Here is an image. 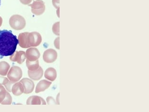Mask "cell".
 I'll list each match as a JSON object with an SVG mask.
<instances>
[{
  "label": "cell",
  "mask_w": 149,
  "mask_h": 112,
  "mask_svg": "<svg viewBox=\"0 0 149 112\" xmlns=\"http://www.w3.org/2000/svg\"><path fill=\"white\" fill-rule=\"evenodd\" d=\"M9 23L11 28L17 31L24 29L26 25L25 19L19 15H15L11 17Z\"/></svg>",
  "instance_id": "cell-2"
},
{
  "label": "cell",
  "mask_w": 149,
  "mask_h": 112,
  "mask_svg": "<svg viewBox=\"0 0 149 112\" xmlns=\"http://www.w3.org/2000/svg\"><path fill=\"white\" fill-rule=\"evenodd\" d=\"M18 44L17 36L12 32L0 30V56H11L15 52Z\"/></svg>",
  "instance_id": "cell-1"
},
{
  "label": "cell",
  "mask_w": 149,
  "mask_h": 112,
  "mask_svg": "<svg viewBox=\"0 0 149 112\" xmlns=\"http://www.w3.org/2000/svg\"><path fill=\"white\" fill-rule=\"evenodd\" d=\"M57 57L58 54L56 51L51 48L45 51L43 55V60L46 63H52L57 60Z\"/></svg>",
  "instance_id": "cell-6"
},
{
  "label": "cell",
  "mask_w": 149,
  "mask_h": 112,
  "mask_svg": "<svg viewBox=\"0 0 149 112\" xmlns=\"http://www.w3.org/2000/svg\"><path fill=\"white\" fill-rule=\"evenodd\" d=\"M28 73L29 76L31 79L37 81V80L40 79L42 78L44 71H43V69L39 66L38 69L35 70V71L29 70Z\"/></svg>",
  "instance_id": "cell-11"
},
{
  "label": "cell",
  "mask_w": 149,
  "mask_h": 112,
  "mask_svg": "<svg viewBox=\"0 0 149 112\" xmlns=\"http://www.w3.org/2000/svg\"><path fill=\"white\" fill-rule=\"evenodd\" d=\"M6 90L3 86L0 85V103L4 99L6 95Z\"/></svg>",
  "instance_id": "cell-19"
},
{
  "label": "cell",
  "mask_w": 149,
  "mask_h": 112,
  "mask_svg": "<svg viewBox=\"0 0 149 112\" xmlns=\"http://www.w3.org/2000/svg\"><path fill=\"white\" fill-rule=\"evenodd\" d=\"M20 82L24 86V93L25 94H29L33 92L34 89L35 84L32 80L28 78H24L20 81Z\"/></svg>",
  "instance_id": "cell-9"
},
{
  "label": "cell",
  "mask_w": 149,
  "mask_h": 112,
  "mask_svg": "<svg viewBox=\"0 0 149 112\" xmlns=\"http://www.w3.org/2000/svg\"><path fill=\"white\" fill-rule=\"evenodd\" d=\"M29 6L31 8V12L33 14L39 16L44 13L45 11V3L42 0H36Z\"/></svg>",
  "instance_id": "cell-3"
},
{
  "label": "cell",
  "mask_w": 149,
  "mask_h": 112,
  "mask_svg": "<svg viewBox=\"0 0 149 112\" xmlns=\"http://www.w3.org/2000/svg\"><path fill=\"white\" fill-rule=\"evenodd\" d=\"M52 31L56 35H59V22L55 23L52 26Z\"/></svg>",
  "instance_id": "cell-20"
},
{
  "label": "cell",
  "mask_w": 149,
  "mask_h": 112,
  "mask_svg": "<svg viewBox=\"0 0 149 112\" xmlns=\"http://www.w3.org/2000/svg\"><path fill=\"white\" fill-rule=\"evenodd\" d=\"M12 97L8 92H6V96L3 102L1 103L2 105H10L12 103Z\"/></svg>",
  "instance_id": "cell-18"
},
{
  "label": "cell",
  "mask_w": 149,
  "mask_h": 112,
  "mask_svg": "<svg viewBox=\"0 0 149 112\" xmlns=\"http://www.w3.org/2000/svg\"><path fill=\"white\" fill-rule=\"evenodd\" d=\"M52 4L56 8H59V0H52Z\"/></svg>",
  "instance_id": "cell-25"
},
{
  "label": "cell",
  "mask_w": 149,
  "mask_h": 112,
  "mask_svg": "<svg viewBox=\"0 0 149 112\" xmlns=\"http://www.w3.org/2000/svg\"><path fill=\"white\" fill-rule=\"evenodd\" d=\"M26 104L27 105H46V102L40 97L32 96L27 99Z\"/></svg>",
  "instance_id": "cell-12"
},
{
  "label": "cell",
  "mask_w": 149,
  "mask_h": 112,
  "mask_svg": "<svg viewBox=\"0 0 149 112\" xmlns=\"http://www.w3.org/2000/svg\"><path fill=\"white\" fill-rule=\"evenodd\" d=\"M32 1V0H20L21 3L24 5H28Z\"/></svg>",
  "instance_id": "cell-26"
},
{
  "label": "cell",
  "mask_w": 149,
  "mask_h": 112,
  "mask_svg": "<svg viewBox=\"0 0 149 112\" xmlns=\"http://www.w3.org/2000/svg\"><path fill=\"white\" fill-rule=\"evenodd\" d=\"M24 86L23 84L20 82L15 83L12 86L11 92L15 96L21 95L24 93Z\"/></svg>",
  "instance_id": "cell-14"
},
{
  "label": "cell",
  "mask_w": 149,
  "mask_h": 112,
  "mask_svg": "<svg viewBox=\"0 0 149 112\" xmlns=\"http://www.w3.org/2000/svg\"><path fill=\"white\" fill-rule=\"evenodd\" d=\"M2 23H3V19L1 17H0V27L1 26Z\"/></svg>",
  "instance_id": "cell-28"
},
{
  "label": "cell",
  "mask_w": 149,
  "mask_h": 112,
  "mask_svg": "<svg viewBox=\"0 0 149 112\" xmlns=\"http://www.w3.org/2000/svg\"><path fill=\"white\" fill-rule=\"evenodd\" d=\"M26 66L29 70L35 71L38 69L39 67V61L38 60L33 62H31L29 60H26Z\"/></svg>",
  "instance_id": "cell-17"
},
{
  "label": "cell",
  "mask_w": 149,
  "mask_h": 112,
  "mask_svg": "<svg viewBox=\"0 0 149 112\" xmlns=\"http://www.w3.org/2000/svg\"><path fill=\"white\" fill-rule=\"evenodd\" d=\"M15 83V82H14L12 81H8L6 85H4V86H5L6 89L7 90L8 92H11V90H12V86Z\"/></svg>",
  "instance_id": "cell-21"
},
{
  "label": "cell",
  "mask_w": 149,
  "mask_h": 112,
  "mask_svg": "<svg viewBox=\"0 0 149 112\" xmlns=\"http://www.w3.org/2000/svg\"><path fill=\"white\" fill-rule=\"evenodd\" d=\"M10 69V65L8 62L3 61L0 62V75H7Z\"/></svg>",
  "instance_id": "cell-16"
},
{
  "label": "cell",
  "mask_w": 149,
  "mask_h": 112,
  "mask_svg": "<svg viewBox=\"0 0 149 112\" xmlns=\"http://www.w3.org/2000/svg\"><path fill=\"white\" fill-rule=\"evenodd\" d=\"M29 44L30 47H35L40 44L42 38L40 34L36 32H30L29 34Z\"/></svg>",
  "instance_id": "cell-5"
},
{
  "label": "cell",
  "mask_w": 149,
  "mask_h": 112,
  "mask_svg": "<svg viewBox=\"0 0 149 112\" xmlns=\"http://www.w3.org/2000/svg\"><path fill=\"white\" fill-rule=\"evenodd\" d=\"M54 44L55 48L58 49H59V37H58L56 38Z\"/></svg>",
  "instance_id": "cell-24"
},
{
  "label": "cell",
  "mask_w": 149,
  "mask_h": 112,
  "mask_svg": "<svg viewBox=\"0 0 149 112\" xmlns=\"http://www.w3.org/2000/svg\"><path fill=\"white\" fill-rule=\"evenodd\" d=\"M26 58L27 60L31 62H33L38 60L40 56V54L39 50L37 48H29L26 50Z\"/></svg>",
  "instance_id": "cell-7"
},
{
  "label": "cell",
  "mask_w": 149,
  "mask_h": 112,
  "mask_svg": "<svg viewBox=\"0 0 149 112\" xmlns=\"http://www.w3.org/2000/svg\"><path fill=\"white\" fill-rule=\"evenodd\" d=\"M29 32H23L20 34L18 37V44L21 48H30L29 44L28 36Z\"/></svg>",
  "instance_id": "cell-10"
},
{
  "label": "cell",
  "mask_w": 149,
  "mask_h": 112,
  "mask_svg": "<svg viewBox=\"0 0 149 112\" xmlns=\"http://www.w3.org/2000/svg\"><path fill=\"white\" fill-rule=\"evenodd\" d=\"M46 100L48 105H53L57 104V103L56 102L54 99L52 98V97H48L46 99Z\"/></svg>",
  "instance_id": "cell-22"
},
{
  "label": "cell",
  "mask_w": 149,
  "mask_h": 112,
  "mask_svg": "<svg viewBox=\"0 0 149 112\" xmlns=\"http://www.w3.org/2000/svg\"><path fill=\"white\" fill-rule=\"evenodd\" d=\"M26 58V52L23 51L15 52L10 57V60L14 62H17L21 64L25 61Z\"/></svg>",
  "instance_id": "cell-8"
},
{
  "label": "cell",
  "mask_w": 149,
  "mask_h": 112,
  "mask_svg": "<svg viewBox=\"0 0 149 112\" xmlns=\"http://www.w3.org/2000/svg\"><path fill=\"white\" fill-rule=\"evenodd\" d=\"M57 71L53 68H49L45 72V78L51 81H54L57 78Z\"/></svg>",
  "instance_id": "cell-15"
},
{
  "label": "cell",
  "mask_w": 149,
  "mask_h": 112,
  "mask_svg": "<svg viewBox=\"0 0 149 112\" xmlns=\"http://www.w3.org/2000/svg\"><path fill=\"white\" fill-rule=\"evenodd\" d=\"M0 5H1V0H0Z\"/></svg>",
  "instance_id": "cell-29"
},
{
  "label": "cell",
  "mask_w": 149,
  "mask_h": 112,
  "mask_svg": "<svg viewBox=\"0 0 149 112\" xmlns=\"http://www.w3.org/2000/svg\"><path fill=\"white\" fill-rule=\"evenodd\" d=\"M9 80L8 79L3 76H0V85H5L8 82Z\"/></svg>",
  "instance_id": "cell-23"
},
{
  "label": "cell",
  "mask_w": 149,
  "mask_h": 112,
  "mask_svg": "<svg viewBox=\"0 0 149 112\" xmlns=\"http://www.w3.org/2000/svg\"><path fill=\"white\" fill-rule=\"evenodd\" d=\"M52 82L46 80H42L40 81L36 88V93H39L40 92H44L50 87Z\"/></svg>",
  "instance_id": "cell-13"
},
{
  "label": "cell",
  "mask_w": 149,
  "mask_h": 112,
  "mask_svg": "<svg viewBox=\"0 0 149 112\" xmlns=\"http://www.w3.org/2000/svg\"><path fill=\"white\" fill-rule=\"evenodd\" d=\"M59 93H58V95H57V98H56V103H57V104H58V105H59Z\"/></svg>",
  "instance_id": "cell-27"
},
{
  "label": "cell",
  "mask_w": 149,
  "mask_h": 112,
  "mask_svg": "<svg viewBox=\"0 0 149 112\" xmlns=\"http://www.w3.org/2000/svg\"><path fill=\"white\" fill-rule=\"evenodd\" d=\"M23 76L22 70L18 66H13L11 68L8 73V78L10 81L14 82H17L20 80Z\"/></svg>",
  "instance_id": "cell-4"
}]
</instances>
